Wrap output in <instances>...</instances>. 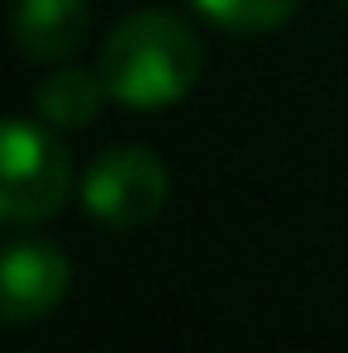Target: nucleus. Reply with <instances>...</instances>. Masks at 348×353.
I'll list each match as a JSON object with an SVG mask.
<instances>
[{
  "instance_id": "nucleus-7",
  "label": "nucleus",
  "mask_w": 348,
  "mask_h": 353,
  "mask_svg": "<svg viewBox=\"0 0 348 353\" xmlns=\"http://www.w3.org/2000/svg\"><path fill=\"white\" fill-rule=\"evenodd\" d=\"M191 5L229 34H267L296 14V0H191Z\"/></svg>"
},
{
  "instance_id": "nucleus-4",
  "label": "nucleus",
  "mask_w": 348,
  "mask_h": 353,
  "mask_svg": "<svg viewBox=\"0 0 348 353\" xmlns=\"http://www.w3.org/2000/svg\"><path fill=\"white\" fill-rule=\"evenodd\" d=\"M67 282H72V263L58 243H43V239L10 243L0 263V320L5 325L43 320L67 296Z\"/></svg>"
},
{
  "instance_id": "nucleus-2",
  "label": "nucleus",
  "mask_w": 348,
  "mask_h": 353,
  "mask_svg": "<svg viewBox=\"0 0 348 353\" xmlns=\"http://www.w3.org/2000/svg\"><path fill=\"white\" fill-rule=\"evenodd\" d=\"M72 196V158L58 139L24 115L5 119L0 139V220L39 225Z\"/></svg>"
},
{
  "instance_id": "nucleus-1",
  "label": "nucleus",
  "mask_w": 348,
  "mask_h": 353,
  "mask_svg": "<svg viewBox=\"0 0 348 353\" xmlns=\"http://www.w3.org/2000/svg\"><path fill=\"white\" fill-rule=\"evenodd\" d=\"M201 39L167 10H139L119 19L105 53L101 81L129 110H163L201 81Z\"/></svg>"
},
{
  "instance_id": "nucleus-8",
  "label": "nucleus",
  "mask_w": 348,
  "mask_h": 353,
  "mask_svg": "<svg viewBox=\"0 0 348 353\" xmlns=\"http://www.w3.org/2000/svg\"><path fill=\"white\" fill-rule=\"evenodd\" d=\"M344 5H348V0H344Z\"/></svg>"
},
{
  "instance_id": "nucleus-6",
  "label": "nucleus",
  "mask_w": 348,
  "mask_h": 353,
  "mask_svg": "<svg viewBox=\"0 0 348 353\" xmlns=\"http://www.w3.org/2000/svg\"><path fill=\"white\" fill-rule=\"evenodd\" d=\"M105 96H110V91H105L101 72L91 77V72H81V67H62L58 77H48V81L34 91V105H39L43 124H53V129H86L91 119L101 115V101H105Z\"/></svg>"
},
{
  "instance_id": "nucleus-5",
  "label": "nucleus",
  "mask_w": 348,
  "mask_h": 353,
  "mask_svg": "<svg viewBox=\"0 0 348 353\" xmlns=\"http://www.w3.org/2000/svg\"><path fill=\"white\" fill-rule=\"evenodd\" d=\"M86 0H19L14 43L29 62H67L86 39Z\"/></svg>"
},
{
  "instance_id": "nucleus-3",
  "label": "nucleus",
  "mask_w": 348,
  "mask_h": 353,
  "mask_svg": "<svg viewBox=\"0 0 348 353\" xmlns=\"http://www.w3.org/2000/svg\"><path fill=\"white\" fill-rule=\"evenodd\" d=\"M167 168L148 148H105L86 176H81V201L86 210L110 225V230H139L167 205Z\"/></svg>"
}]
</instances>
